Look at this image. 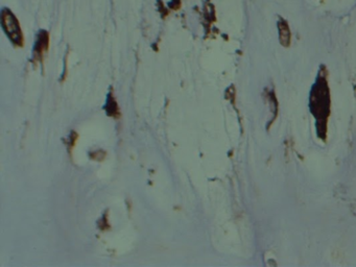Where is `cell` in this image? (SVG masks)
<instances>
[{
  "label": "cell",
  "instance_id": "1",
  "mask_svg": "<svg viewBox=\"0 0 356 267\" xmlns=\"http://www.w3.org/2000/svg\"><path fill=\"white\" fill-rule=\"evenodd\" d=\"M3 24H4L5 30L10 37V39L16 44H21L22 43L21 30H20V27H19L18 21L16 20V18L12 15L11 12L6 10L3 12Z\"/></svg>",
  "mask_w": 356,
  "mask_h": 267
},
{
  "label": "cell",
  "instance_id": "2",
  "mask_svg": "<svg viewBox=\"0 0 356 267\" xmlns=\"http://www.w3.org/2000/svg\"><path fill=\"white\" fill-rule=\"evenodd\" d=\"M279 28V40L283 46H288L290 43V30L287 22L283 18H280L278 21Z\"/></svg>",
  "mask_w": 356,
  "mask_h": 267
}]
</instances>
